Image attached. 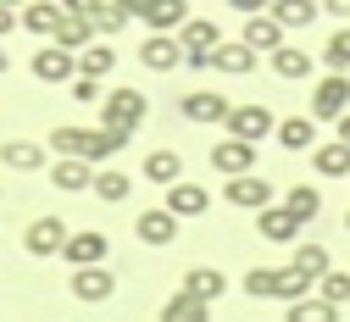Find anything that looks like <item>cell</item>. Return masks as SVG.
<instances>
[{"mask_svg":"<svg viewBox=\"0 0 350 322\" xmlns=\"http://www.w3.org/2000/svg\"><path fill=\"white\" fill-rule=\"evenodd\" d=\"M245 295L250 300H284V306H295V300L312 295V284H306L295 267H250L245 272Z\"/></svg>","mask_w":350,"mask_h":322,"instance_id":"7a4b0ae2","label":"cell"},{"mask_svg":"<svg viewBox=\"0 0 350 322\" xmlns=\"http://www.w3.org/2000/svg\"><path fill=\"white\" fill-rule=\"evenodd\" d=\"M284 211H289V217L306 228V222H312V217L323 211V195H317V189H306V183H295V189L284 195Z\"/></svg>","mask_w":350,"mask_h":322,"instance_id":"d6a6232c","label":"cell"},{"mask_svg":"<svg viewBox=\"0 0 350 322\" xmlns=\"http://www.w3.org/2000/svg\"><path fill=\"white\" fill-rule=\"evenodd\" d=\"M317 300H323V306H334V311H339V306H345V300H350V272H328V278H323V284H317Z\"/></svg>","mask_w":350,"mask_h":322,"instance_id":"74e56055","label":"cell"},{"mask_svg":"<svg viewBox=\"0 0 350 322\" xmlns=\"http://www.w3.org/2000/svg\"><path fill=\"white\" fill-rule=\"evenodd\" d=\"M17 12H23V28L33 39H56V28L67 17V6H56V0H33V6H17Z\"/></svg>","mask_w":350,"mask_h":322,"instance_id":"44dd1931","label":"cell"},{"mask_svg":"<svg viewBox=\"0 0 350 322\" xmlns=\"http://www.w3.org/2000/svg\"><path fill=\"white\" fill-rule=\"evenodd\" d=\"M51 183L62 195H83V189H95V167L90 161H51Z\"/></svg>","mask_w":350,"mask_h":322,"instance_id":"d4e9b609","label":"cell"},{"mask_svg":"<svg viewBox=\"0 0 350 322\" xmlns=\"http://www.w3.org/2000/svg\"><path fill=\"white\" fill-rule=\"evenodd\" d=\"M273 12V23L289 33V28H312L317 17H323V6H312V0H278V6H267Z\"/></svg>","mask_w":350,"mask_h":322,"instance_id":"f1b7e54d","label":"cell"},{"mask_svg":"<svg viewBox=\"0 0 350 322\" xmlns=\"http://www.w3.org/2000/svg\"><path fill=\"white\" fill-rule=\"evenodd\" d=\"M178 44H184V67L206 72V67H211V56H217V44H223V33H217V23H211V17H189V23H184V33H178Z\"/></svg>","mask_w":350,"mask_h":322,"instance_id":"5b68a950","label":"cell"},{"mask_svg":"<svg viewBox=\"0 0 350 322\" xmlns=\"http://www.w3.org/2000/svg\"><path fill=\"white\" fill-rule=\"evenodd\" d=\"M323 62H328V72H339V78H350V23L328 39V51H323Z\"/></svg>","mask_w":350,"mask_h":322,"instance_id":"8d00e7d4","label":"cell"},{"mask_svg":"<svg viewBox=\"0 0 350 322\" xmlns=\"http://www.w3.org/2000/svg\"><path fill=\"white\" fill-rule=\"evenodd\" d=\"M273 139H278L284 150H317V122H312V117H284Z\"/></svg>","mask_w":350,"mask_h":322,"instance_id":"83f0119b","label":"cell"},{"mask_svg":"<svg viewBox=\"0 0 350 322\" xmlns=\"http://www.w3.org/2000/svg\"><path fill=\"white\" fill-rule=\"evenodd\" d=\"M284 322H339V311H334V306H323L317 295H306V300H295V306L284 311Z\"/></svg>","mask_w":350,"mask_h":322,"instance_id":"d590c367","label":"cell"},{"mask_svg":"<svg viewBox=\"0 0 350 322\" xmlns=\"http://www.w3.org/2000/svg\"><path fill=\"white\" fill-rule=\"evenodd\" d=\"M128 12H134L150 33H161V39H178L184 23H189V6H184V0H128Z\"/></svg>","mask_w":350,"mask_h":322,"instance_id":"3957f363","label":"cell"},{"mask_svg":"<svg viewBox=\"0 0 350 322\" xmlns=\"http://www.w3.org/2000/svg\"><path fill=\"white\" fill-rule=\"evenodd\" d=\"M0 161L12 172H51V145H33V139H6L0 145Z\"/></svg>","mask_w":350,"mask_h":322,"instance_id":"9a60e30c","label":"cell"},{"mask_svg":"<svg viewBox=\"0 0 350 322\" xmlns=\"http://www.w3.org/2000/svg\"><path fill=\"white\" fill-rule=\"evenodd\" d=\"M339 145H350V111L339 117Z\"/></svg>","mask_w":350,"mask_h":322,"instance_id":"60d3db41","label":"cell"},{"mask_svg":"<svg viewBox=\"0 0 350 322\" xmlns=\"http://www.w3.org/2000/svg\"><path fill=\"white\" fill-rule=\"evenodd\" d=\"M256 234L273 239V245H300V222H295L284 206H267V211L256 217Z\"/></svg>","mask_w":350,"mask_h":322,"instance_id":"603a6c76","label":"cell"},{"mask_svg":"<svg viewBox=\"0 0 350 322\" xmlns=\"http://www.w3.org/2000/svg\"><path fill=\"white\" fill-rule=\"evenodd\" d=\"M211 67L217 72H228V78H245V72H256V51H250V44L245 39H223V44H217V56H211Z\"/></svg>","mask_w":350,"mask_h":322,"instance_id":"484cf974","label":"cell"},{"mask_svg":"<svg viewBox=\"0 0 350 322\" xmlns=\"http://www.w3.org/2000/svg\"><path fill=\"white\" fill-rule=\"evenodd\" d=\"M184 295L200 300V306H211V300L228 295V278H223L217 267H189V272H184Z\"/></svg>","mask_w":350,"mask_h":322,"instance_id":"ffe728a7","label":"cell"},{"mask_svg":"<svg viewBox=\"0 0 350 322\" xmlns=\"http://www.w3.org/2000/svg\"><path fill=\"white\" fill-rule=\"evenodd\" d=\"M134 234H139L145 245H156V250H167L172 239H178V217H172L167 206H150V211H139V217H134Z\"/></svg>","mask_w":350,"mask_h":322,"instance_id":"5bb4252c","label":"cell"},{"mask_svg":"<svg viewBox=\"0 0 350 322\" xmlns=\"http://www.w3.org/2000/svg\"><path fill=\"white\" fill-rule=\"evenodd\" d=\"M111 67H117V51H111L106 39H95L90 51L78 56V78H95V83H100V78H111Z\"/></svg>","mask_w":350,"mask_h":322,"instance_id":"f546056e","label":"cell"},{"mask_svg":"<svg viewBox=\"0 0 350 322\" xmlns=\"http://www.w3.org/2000/svg\"><path fill=\"white\" fill-rule=\"evenodd\" d=\"M267 133H278V117L261 106V100L234 106V117H228V139H239V145H261Z\"/></svg>","mask_w":350,"mask_h":322,"instance_id":"8992f818","label":"cell"},{"mask_svg":"<svg viewBox=\"0 0 350 322\" xmlns=\"http://www.w3.org/2000/svg\"><path fill=\"white\" fill-rule=\"evenodd\" d=\"M145 178H150L156 189L167 195L172 183H184V156L172 150V145H161V150H150V156H145Z\"/></svg>","mask_w":350,"mask_h":322,"instance_id":"d6986e66","label":"cell"},{"mask_svg":"<svg viewBox=\"0 0 350 322\" xmlns=\"http://www.w3.org/2000/svg\"><path fill=\"white\" fill-rule=\"evenodd\" d=\"M345 228H350V211H345Z\"/></svg>","mask_w":350,"mask_h":322,"instance_id":"7bdbcfd3","label":"cell"},{"mask_svg":"<svg viewBox=\"0 0 350 322\" xmlns=\"http://www.w3.org/2000/svg\"><path fill=\"white\" fill-rule=\"evenodd\" d=\"M12 28H23V12L17 6H0V39H6Z\"/></svg>","mask_w":350,"mask_h":322,"instance_id":"ab89813d","label":"cell"},{"mask_svg":"<svg viewBox=\"0 0 350 322\" xmlns=\"http://www.w3.org/2000/svg\"><path fill=\"white\" fill-rule=\"evenodd\" d=\"M145 117H150V100H145V89H134V83H117L111 95L100 100V128L122 133V139H134Z\"/></svg>","mask_w":350,"mask_h":322,"instance_id":"6da1fadb","label":"cell"},{"mask_svg":"<svg viewBox=\"0 0 350 322\" xmlns=\"http://www.w3.org/2000/svg\"><path fill=\"white\" fill-rule=\"evenodd\" d=\"M178 111H184L189 122H200V128H217V122L228 128V117H234V100H228V95H217V89H189V95L178 100Z\"/></svg>","mask_w":350,"mask_h":322,"instance_id":"52a82bcc","label":"cell"},{"mask_svg":"<svg viewBox=\"0 0 350 322\" xmlns=\"http://www.w3.org/2000/svg\"><path fill=\"white\" fill-rule=\"evenodd\" d=\"M83 12H90V23H95V33H122L128 28V17H134V12H128V0H90V6H83Z\"/></svg>","mask_w":350,"mask_h":322,"instance_id":"4316f807","label":"cell"},{"mask_svg":"<svg viewBox=\"0 0 350 322\" xmlns=\"http://www.w3.org/2000/svg\"><path fill=\"white\" fill-rule=\"evenodd\" d=\"M67 289H72V300H83V306H106V300L117 295V272H111V267H83V272L67 278Z\"/></svg>","mask_w":350,"mask_h":322,"instance_id":"9c48e42d","label":"cell"},{"mask_svg":"<svg viewBox=\"0 0 350 322\" xmlns=\"http://www.w3.org/2000/svg\"><path fill=\"white\" fill-rule=\"evenodd\" d=\"M245 44H250L256 56H267V62H273L289 39H284V28L273 23V12H261V17H245Z\"/></svg>","mask_w":350,"mask_h":322,"instance_id":"2e32d148","label":"cell"},{"mask_svg":"<svg viewBox=\"0 0 350 322\" xmlns=\"http://www.w3.org/2000/svg\"><path fill=\"white\" fill-rule=\"evenodd\" d=\"M161 206H167L172 217H178V222H184V217H206L211 189H200V183H189V178H184V183H172V189L161 195Z\"/></svg>","mask_w":350,"mask_h":322,"instance_id":"e0dca14e","label":"cell"},{"mask_svg":"<svg viewBox=\"0 0 350 322\" xmlns=\"http://www.w3.org/2000/svg\"><path fill=\"white\" fill-rule=\"evenodd\" d=\"M106 250H111V239H106V234H95V228H83V234H72V239H67L62 261H67L72 272H83V267H106Z\"/></svg>","mask_w":350,"mask_h":322,"instance_id":"7c38bea8","label":"cell"},{"mask_svg":"<svg viewBox=\"0 0 350 322\" xmlns=\"http://www.w3.org/2000/svg\"><path fill=\"white\" fill-rule=\"evenodd\" d=\"M289 267L300 272L306 284H323L328 272H334V267H328V250H323L317 239H300V245H295V256H289Z\"/></svg>","mask_w":350,"mask_h":322,"instance_id":"cb8c5ba5","label":"cell"},{"mask_svg":"<svg viewBox=\"0 0 350 322\" xmlns=\"http://www.w3.org/2000/svg\"><path fill=\"white\" fill-rule=\"evenodd\" d=\"M211 167L223 178H245V172H256V145H239V139L211 145Z\"/></svg>","mask_w":350,"mask_h":322,"instance_id":"ac0fdd59","label":"cell"},{"mask_svg":"<svg viewBox=\"0 0 350 322\" xmlns=\"http://www.w3.org/2000/svg\"><path fill=\"white\" fill-rule=\"evenodd\" d=\"M6 67H12V56H6V44H0V72H6Z\"/></svg>","mask_w":350,"mask_h":322,"instance_id":"b9f144b4","label":"cell"},{"mask_svg":"<svg viewBox=\"0 0 350 322\" xmlns=\"http://www.w3.org/2000/svg\"><path fill=\"white\" fill-rule=\"evenodd\" d=\"M95 195H100L106 206H122L128 195H134V178L117 172V167H100V172H95Z\"/></svg>","mask_w":350,"mask_h":322,"instance_id":"1f68e13d","label":"cell"},{"mask_svg":"<svg viewBox=\"0 0 350 322\" xmlns=\"http://www.w3.org/2000/svg\"><path fill=\"white\" fill-rule=\"evenodd\" d=\"M312 167H317V178H350V145H317L312 150Z\"/></svg>","mask_w":350,"mask_h":322,"instance_id":"4dcf8cb0","label":"cell"},{"mask_svg":"<svg viewBox=\"0 0 350 322\" xmlns=\"http://www.w3.org/2000/svg\"><path fill=\"white\" fill-rule=\"evenodd\" d=\"M223 200L228 206H239V211H267L273 206V183L261 178V172H245V178H228V189H223Z\"/></svg>","mask_w":350,"mask_h":322,"instance_id":"30bf717a","label":"cell"},{"mask_svg":"<svg viewBox=\"0 0 350 322\" xmlns=\"http://www.w3.org/2000/svg\"><path fill=\"white\" fill-rule=\"evenodd\" d=\"M28 67H33L39 83H72L78 78V56H67L62 44H39V51L28 56Z\"/></svg>","mask_w":350,"mask_h":322,"instance_id":"8fae6325","label":"cell"},{"mask_svg":"<svg viewBox=\"0 0 350 322\" xmlns=\"http://www.w3.org/2000/svg\"><path fill=\"white\" fill-rule=\"evenodd\" d=\"M273 72L289 78V83H300V78H312V56H306L300 44H284V51L273 56Z\"/></svg>","mask_w":350,"mask_h":322,"instance_id":"836d02e7","label":"cell"},{"mask_svg":"<svg viewBox=\"0 0 350 322\" xmlns=\"http://www.w3.org/2000/svg\"><path fill=\"white\" fill-rule=\"evenodd\" d=\"M139 62H145L150 72H172V67H184V44H178V39H161V33H150V39L139 44Z\"/></svg>","mask_w":350,"mask_h":322,"instance_id":"7402d4cb","label":"cell"},{"mask_svg":"<svg viewBox=\"0 0 350 322\" xmlns=\"http://www.w3.org/2000/svg\"><path fill=\"white\" fill-rule=\"evenodd\" d=\"M67 239H72V228H67L62 217H33V222L23 228V250H28L33 261L62 256V250H67Z\"/></svg>","mask_w":350,"mask_h":322,"instance_id":"277c9868","label":"cell"},{"mask_svg":"<svg viewBox=\"0 0 350 322\" xmlns=\"http://www.w3.org/2000/svg\"><path fill=\"white\" fill-rule=\"evenodd\" d=\"M161 322H211V306H200V300H189V295L178 289V295L161 306Z\"/></svg>","mask_w":350,"mask_h":322,"instance_id":"e575fe53","label":"cell"},{"mask_svg":"<svg viewBox=\"0 0 350 322\" xmlns=\"http://www.w3.org/2000/svg\"><path fill=\"white\" fill-rule=\"evenodd\" d=\"M345 111H350V78H339V72L317 78V89H312V122H339Z\"/></svg>","mask_w":350,"mask_h":322,"instance_id":"ba28073f","label":"cell"},{"mask_svg":"<svg viewBox=\"0 0 350 322\" xmlns=\"http://www.w3.org/2000/svg\"><path fill=\"white\" fill-rule=\"evenodd\" d=\"M51 44H62L67 56H83V51L95 44V23H90V12H83V6H67V17H62V28H56Z\"/></svg>","mask_w":350,"mask_h":322,"instance_id":"4fadbf2b","label":"cell"},{"mask_svg":"<svg viewBox=\"0 0 350 322\" xmlns=\"http://www.w3.org/2000/svg\"><path fill=\"white\" fill-rule=\"evenodd\" d=\"M72 100H83V106H100L106 95H100V83H95V78H72Z\"/></svg>","mask_w":350,"mask_h":322,"instance_id":"f35d334b","label":"cell"}]
</instances>
